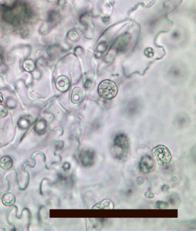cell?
I'll return each instance as SVG.
<instances>
[{
    "label": "cell",
    "mask_w": 196,
    "mask_h": 231,
    "mask_svg": "<svg viewBox=\"0 0 196 231\" xmlns=\"http://www.w3.org/2000/svg\"><path fill=\"white\" fill-rule=\"evenodd\" d=\"M139 169L144 174L153 171L155 169V163L152 157L148 155L142 157L139 163Z\"/></svg>",
    "instance_id": "obj_4"
},
{
    "label": "cell",
    "mask_w": 196,
    "mask_h": 231,
    "mask_svg": "<svg viewBox=\"0 0 196 231\" xmlns=\"http://www.w3.org/2000/svg\"><path fill=\"white\" fill-rule=\"evenodd\" d=\"M114 153L118 158H123L126 156L129 148V142L126 135L124 134H120L117 135L113 143Z\"/></svg>",
    "instance_id": "obj_3"
},
{
    "label": "cell",
    "mask_w": 196,
    "mask_h": 231,
    "mask_svg": "<svg viewBox=\"0 0 196 231\" xmlns=\"http://www.w3.org/2000/svg\"><path fill=\"white\" fill-rule=\"evenodd\" d=\"M0 166L4 169H9L13 166V160L9 156H5L0 159Z\"/></svg>",
    "instance_id": "obj_8"
},
{
    "label": "cell",
    "mask_w": 196,
    "mask_h": 231,
    "mask_svg": "<svg viewBox=\"0 0 196 231\" xmlns=\"http://www.w3.org/2000/svg\"><path fill=\"white\" fill-rule=\"evenodd\" d=\"M80 160L84 166H91L94 164L95 160V154L91 150L82 151L79 156Z\"/></svg>",
    "instance_id": "obj_5"
},
{
    "label": "cell",
    "mask_w": 196,
    "mask_h": 231,
    "mask_svg": "<svg viewBox=\"0 0 196 231\" xmlns=\"http://www.w3.org/2000/svg\"><path fill=\"white\" fill-rule=\"evenodd\" d=\"M114 206L112 201L109 199H104L93 206V209H113Z\"/></svg>",
    "instance_id": "obj_9"
},
{
    "label": "cell",
    "mask_w": 196,
    "mask_h": 231,
    "mask_svg": "<svg viewBox=\"0 0 196 231\" xmlns=\"http://www.w3.org/2000/svg\"><path fill=\"white\" fill-rule=\"evenodd\" d=\"M83 97V91L82 90L79 88L77 87L74 88L73 92V94L71 96V101L73 103L77 104L79 103Z\"/></svg>",
    "instance_id": "obj_7"
},
{
    "label": "cell",
    "mask_w": 196,
    "mask_h": 231,
    "mask_svg": "<svg viewBox=\"0 0 196 231\" xmlns=\"http://www.w3.org/2000/svg\"><path fill=\"white\" fill-rule=\"evenodd\" d=\"M99 95L105 99H112L114 98L118 92L116 84L110 80H105L99 84L98 88Z\"/></svg>",
    "instance_id": "obj_2"
},
{
    "label": "cell",
    "mask_w": 196,
    "mask_h": 231,
    "mask_svg": "<svg viewBox=\"0 0 196 231\" xmlns=\"http://www.w3.org/2000/svg\"><path fill=\"white\" fill-rule=\"evenodd\" d=\"M2 203L7 206H11L16 202V197L11 193H7L4 194L2 197Z\"/></svg>",
    "instance_id": "obj_6"
},
{
    "label": "cell",
    "mask_w": 196,
    "mask_h": 231,
    "mask_svg": "<svg viewBox=\"0 0 196 231\" xmlns=\"http://www.w3.org/2000/svg\"><path fill=\"white\" fill-rule=\"evenodd\" d=\"M152 154L155 161L161 166H168L171 160L170 150L165 145H158L152 150Z\"/></svg>",
    "instance_id": "obj_1"
}]
</instances>
